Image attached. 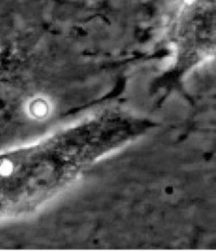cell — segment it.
I'll return each mask as SVG.
<instances>
[{"mask_svg":"<svg viewBox=\"0 0 216 251\" xmlns=\"http://www.w3.org/2000/svg\"><path fill=\"white\" fill-rule=\"evenodd\" d=\"M153 126L147 118L106 109L3 152L1 219H21L37 212L102 158L139 139Z\"/></svg>","mask_w":216,"mask_h":251,"instance_id":"6da1fadb","label":"cell"}]
</instances>
